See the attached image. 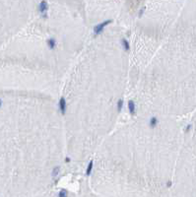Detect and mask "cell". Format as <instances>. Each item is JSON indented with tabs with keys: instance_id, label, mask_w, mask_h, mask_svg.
<instances>
[{
	"instance_id": "6da1fadb",
	"label": "cell",
	"mask_w": 196,
	"mask_h": 197,
	"mask_svg": "<svg viewBox=\"0 0 196 197\" xmlns=\"http://www.w3.org/2000/svg\"><path fill=\"white\" fill-rule=\"evenodd\" d=\"M111 23H112V20H106L105 22H102L101 24L97 25V26L94 28V33H95V35H96V36H97V35H100V34L104 31V29L106 28V26H108V25L111 24Z\"/></svg>"
},
{
	"instance_id": "7a4b0ae2",
	"label": "cell",
	"mask_w": 196,
	"mask_h": 197,
	"mask_svg": "<svg viewBox=\"0 0 196 197\" xmlns=\"http://www.w3.org/2000/svg\"><path fill=\"white\" fill-rule=\"evenodd\" d=\"M47 10H48V5H47L46 0L41 1V3L39 4V11H40V13L42 15V17L44 19L47 17Z\"/></svg>"
},
{
	"instance_id": "3957f363",
	"label": "cell",
	"mask_w": 196,
	"mask_h": 197,
	"mask_svg": "<svg viewBox=\"0 0 196 197\" xmlns=\"http://www.w3.org/2000/svg\"><path fill=\"white\" fill-rule=\"evenodd\" d=\"M59 108L61 111V114H65L66 112V100L64 97H61L59 100Z\"/></svg>"
},
{
	"instance_id": "277c9868",
	"label": "cell",
	"mask_w": 196,
	"mask_h": 197,
	"mask_svg": "<svg viewBox=\"0 0 196 197\" xmlns=\"http://www.w3.org/2000/svg\"><path fill=\"white\" fill-rule=\"evenodd\" d=\"M127 106H128V109H129L131 114H134V113H135V103L130 100V101L128 102Z\"/></svg>"
},
{
	"instance_id": "5b68a950",
	"label": "cell",
	"mask_w": 196,
	"mask_h": 197,
	"mask_svg": "<svg viewBox=\"0 0 196 197\" xmlns=\"http://www.w3.org/2000/svg\"><path fill=\"white\" fill-rule=\"evenodd\" d=\"M46 43H47V45H48L49 48L53 49L54 47H55V45H56V41H55L53 38H51V39H48V40H47Z\"/></svg>"
},
{
	"instance_id": "8992f818",
	"label": "cell",
	"mask_w": 196,
	"mask_h": 197,
	"mask_svg": "<svg viewBox=\"0 0 196 197\" xmlns=\"http://www.w3.org/2000/svg\"><path fill=\"white\" fill-rule=\"evenodd\" d=\"M93 167H94V161L93 160H91L89 165H88V168H87V170H86V174L87 175H90L92 171H93Z\"/></svg>"
},
{
	"instance_id": "52a82bcc",
	"label": "cell",
	"mask_w": 196,
	"mask_h": 197,
	"mask_svg": "<svg viewBox=\"0 0 196 197\" xmlns=\"http://www.w3.org/2000/svg\"><path fill=\"white\" fill-rule=\"evenodd\" d=\"M149 124H150V126L152 127V128H155L156 126H157V124H158V119H157V117L155 116H153L151 119H150V121H149Z\"/></svg>"
},
{
	"instance_id": "ba28073f",
	"label": "cell",
	"mask_w": 196,
	"mask_h": 197,
	"mask_svg": "<svg viewBox=\"0 0 196 197\" xmlns=\"http://www.w3.org/2000/svg\"><path fill=\"white\" fill-rule=\"evenodd\" d=\"M121 43H122L124 50H126V51H127V50H129V48H130V44H129V42L127 41V40L122 39V40H121Z\"/></svg>"
},
{
	"instance_id": "9c48e42d",
	"label": "cell",
	"mask_w": 196,
	"mask_h": 197,
	"mask_svg": "<svg viewBox=\"0 0 196 197\" xmlns=\"http://www.w3.org/2000/svg\"><path fill=\"white\" fill-rule=\"evenodd\" d=\"M59 172H60V168H59V167H55V168H53V170H52L51 175H52L53 177H55V176H57L58 175Z\"/></svg>"
},
{
	"instance_id": "30bf717a",
	"label": "cell",
	"mask_w": 196,
	"mask_h": 197,
	"mask_svg": "<svg viewBox=\"0 0 196 197\" xmlns=\"http://www.w3.org/2000/svg\"><path fill=\"white\" fill-rule=\"evenodd\" d=\"M122 107H123V100H119V101L117 102V110H118V111H121Z\"/></svg>"
},
{
	"instance_id": "8fae6325",
	"label": "cell",
	"mask_w": 196,
	"mask_h": 197,
	"mask_svg": "<svg viewBox=\"0 0 196 197\" xmlns=\"http://www.w3.org/2000/svg\"><path fill=\"white\" fill-rule=\"evenodd\" d=\"M58 196H59V197L67 196V191H66V190H61V191L58 193Z\"/></svg>"
},
{
	"instance_id": "7c38bea8",
	"label": "cell",
	"mask_w": 196,
	"mask_h": 197,
	"mask_svg": "<svg viewBox=\"0 0 196 197\" xmlns=\"http://www.w3.org/2000/svg\"><path fill=\"white\" fill-rule=\"evenodd\" d=\"M143 13H144V9H141V10H140V12H139V17L142 16V14H143Z\"/></svg>"
},
{
	"instance_id": "4fadbf2b",
	"label": "cell",
	"mask_w": 196,
	"mask_h": 197,
	"mask_svg": "<svg viewBox=\"0 0 196 197\" xmlns=\"http://www.w3.org/2000/svg\"><path fill=\"white\" fill-rule=\"evenodd\" d=\"M65 162L66 163H69V162H70V158H68V157H67V158H66V160H65Z\"/></svg>"
},
{
	"instance_id": "5bb4252c",
	"label": "cell",
	"mask_w": 196,
	"mask_h": 197,
	"mask_svg": "<svg viewBox=\"0 0 196 197\" xmlns=\"http://www.w3.org/2000/svg\"><path fill=\"white\" fill-rule=\"evenodd\" d=\"M172 185V183H171V181H169V183H168V186H171Z\"/></svg>"
},
{
	"instance_id": "9a60e30c",
	"label": "cell",
	"mask_w": 196,
	"mask_h": 197,
	"mask_svg": "<svg viewBox=\"0 0 196 197\" xmlns=\"http://www.w3.org/2000/svg\"><path fill=\"white\" fill-rule=\"evenodd\" d=\"M1 105H2V101L0 100V107H1Z\"/></svg>"
}]
</instances>
